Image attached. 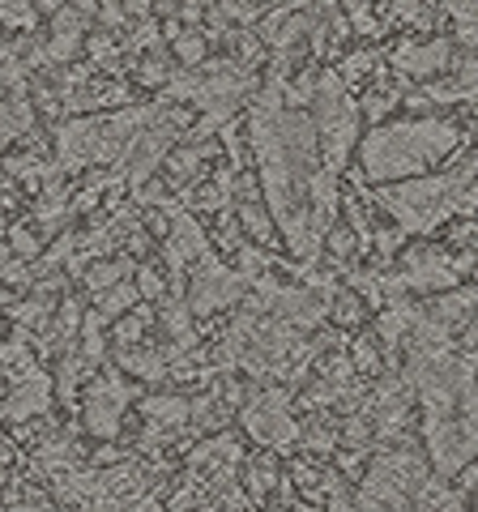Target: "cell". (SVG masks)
<instances>
[{"mask_svg":"<svg viewBox=\"0 0 478 512\" xmlns=\"http://www.w3.org/2000/svg\"><path fill=\"white\" fill-rule=\"evenodd\" d=\"M457 150H466V128L453 120L440 116L393 120V124H376L359 141V171L376 184L414 180V175L444 167Z\"/></svg>","mask_w":478,"mask_h":512,"instance_id":"cell-1","label":"cell"},{"mask_svg":"<svg viewBox=\"0 0 478 512\" xmlns=\"http://www.w3.org/2000/svg\"><path fill=\"white\" fill-rule=\"evenodd\" d=\"M372 201L397 218V231L402 235L406 231L432 235L436 227H444V222L474 214V158H470V150H457L440 175H423V180H410V184L376 188Z\"/></svg>","mask_w":478,"mask_h":512,"instance_id":"cell-2","label":"cell"},{"mask_svg":"<svg viewBox=\"0 0 478 512\" xmlns=\"http://www.w3.org/2000/svg\"><path fill=\"white\" fill-rule=\"evenodd\" d=\"M316 150L325 154L329 171H342L350 146L359 141V103L346 94V82L338 73H321L316 77Z\"/></svg>","mask_w":478,"mask_h":512,"instance_id":"cell-3","label":"cell"},{"mask_svg":"<svg viewBox=\"0 0 478 512\" xmlns=\"http://www.w3.org/2000/svg\"><path fill=\"white\" fill-rule=\"evenodd\" d=\"M244 427L265 448H291L295 436H299V423L291 419V402H286L282 389L257 393L252 402H244Z\"/></svg>","mask_w":478,"mask_h":512,"instance_id":"cell-4","label":"cell"},{"mask_svg":"<svg viewBox=\"0 0 478 512\" xmlns=\"http://www.w3.org/2000/svg\"><path fill=\"white\" fill-rule=\"evenodd\" d=\"M133 402V389L120 376H103L90 384L86 397V427L94 436H116L120 431V410Z\"/></svg>","mask_w":478,"mask_h":512,"instance_id":"cell-5","label":"cell"},{"mask_svg":"<svg viewBox=\"0 0 478 512\" xmlns=\"http://www.w3.org/2000/svg\"><path fill=\"white\" fill-rule=\"evenodd\" d=\"M453 39H427V43H402L397 47V52L389 56V64L402 77H427V82H432V77H440L444 69H449L453 64Z\"/></svg>","mask_w":478,"mask_h":512,"instance_id":"cell-6","label":"cell"},{"mask_svg":"<svg viewBox=\"0 0 478 512\" xmlns=\"http://www.w3.org/2000/svg\"><path fill=\"white\" fill-rule=\"evenodd\" d=\"M239 299V278L227 274L218 261H210V256H201V269L193 278V299H188V308H193L197 316L214 312V308H227V303Z\"/></svg>","mask_w":478,"mask_h":512,"instance_id":"cell-7","label":"cell"},{"mask_svg":"<svg viewBox=\"0 0 478 512\" xmlns=\"http://www.w3.org/2000/svg\"><path fill=\"white\" fill-rule=\"evenodd\" d=\"M52 384H47V376L39 372H26V376H13V393L5 397V419H35V414L47 410V402H52Z\"/></svg>","mask_w":478,"mask_h":512,"instance_id":"cell-8","label":"cell"},{"mask_svg":"<svg viewBox=\"0 0 478 512\" xmlns=\"http://www.w3.org/2000/svg\"><path fill=\"white\" fill-rule=\"evenodd\" d=\"M141 414L150 419V427H163V431H175V427H184L188 423V402L184 397H175V393H158V397H146L141 402Z\"/></svg>","mask_w":478,"mask_h":512,"instance_id":"cell-9","label":"cell"},{"mask_svg":"<svg viewBox=\"0 0 478 512\" xmlns=\"http://www.w3.org/2000/svg\"><path fill=\"white\" fill-rule=\"evenodd\" d=\"M30 120H35V111H30V103L22 99H9V103H0V146H9L18 133H26Z\"/></svg>","mask_w":478,"mask_h":512,"instance_id":"cell-10","label":"cell"},{"mask_svg":"<svg viewBox=\"0 0 478 512\" xmlns=\"http://www.w3.org/2000/svg\"><path fill=\"white\" fill-rule=\"evenodd\" d=\"M274 487H278V466H274V457H252V461H248V491L261 500V495H269Z\"/></svg>","mask_w":478,"mask_h":512,"instance_id":"cell-11","label":"cell"},{"mask_svg":"<svg viewBox=\"0 0 478 512\" xmlns=\"http://www.w3.org/2000/svg\"><path fill=\"white\" fill-rule=\"evenodd\" d=\"M239 218H244V231L257 239V244H269V239H274V222H269V214L257 201H239Z\"/></svg>","mask_w":478,"mask_h":512,"instance_id":"cell-12","label":"cell"},{"mask_svg":"<svg viewBox=\"0 0 478 512\" xmlns=\"http://www.w3.org/2000/svg\"><path fill=\"white\" fill-rule=\"evenodd\" d=\"M137 303V286L129 282H116V286H107V291H99V316H120L124 308H133Z\"/></svg>","mask_w":478,"mask_h":512,"instance_id":"cell-13","label":"cell"},{"mask_svg":"<svg viewBox=\"0 0 478 512\" xmlns=\"http://www.w3.org/2000/svg\"><path fill=\"white\" fill-rule=\"evenodd\" d=\"M0 26L30 30L35 26V0H0Z\"/></svg>","mask_w":478,"mask_h":512,"instance_id":"cell-14","label":"cell"},{"mask_svg":"<svg viewBox=\"0 0 478 512\" xmlns=\"http://www.w3.org/2000/svg\"><path fill=\"white\" fill-rule=\"evenodd\" d=\"M129 269H133V261H111V265H94L90 274H86V286H90L94 295H99V291H107V286H116V282H120L124 274H129Z\"/></svg>","mask_w":478,"mask_h":512,"instance_id":"cell-15","label":"cell"},{"mask_svg":"<svg viewBox=\"0 0 478 512\" xmlns=\"http://www.w3.org/2000/svg\"><path fill=\"white\" fill-rule=\"evenodd\" d=\"M389 18L402 22V26H427V5L423 0H393Z\"/></svg>","mask_w":478,"mask_h":512,"instance_id":"cell-16","label":"cell"},{"mask_svg":"<svg viewBox=\"0 0 478 512\" xmlns=\"http://www.w3.org/2000/svg\"><path fill=\"white\" fill-rule=\"evenodd\" d=\"M372 69H376V52H355V56H346L338 64V77L342 82H359V77L372 73Z\"/></svg>","mask_w":478,"mask_h":512,"instance_id":"cell-17","label":"cell"},{"mask_svg":"<svg viewBox=\"0 0 478 512\" xmlns=\"http://www.w3.org/2000/svg\"><path fill=\"white\" fill-rule=\"evenodd\" d=\"M175 56L184 64H201L205 60V39L201 35H175Z\"/></svg>","mask_w":478,"mask_h":512,"instance_id":"cell-18","label":"cell"},{"mask_svg":"<svg viewBox=\"0 0 478 512\" xmlns=\"http://www.w3.org/2000/svg\"><path fill=\"white\" fill-rule=\"evenodd\" d=\"M86 52H90L94 64H103V69H116V43H111L107 35H94V39L86 43Z\"/></svg>","mask_w":478,"mask_h":512,"instance_id":"cell-19","label":"cell"},{"mask_svg":"<svg viewBox=\"0 0 478 512\" xmlns=\"http://www.w3.org/2000/svg\"><path fill=\"white\" fill-rule=\"evenodd\" d=\"M0 278L5 282H26V265H22V256H13L9 244H0Z\"/></svg>","mask_w":478,"mask_h":512,"instance_id":"cell-20","label":"cell"},{"mask_svg":"<svg viewBox=\"0 0 478 512\" xmlns=\"http://www.w3.org/2000/svg\"><path fill=\"white\" fill-rule=\"evenodd\" d=\"M355 367H359V372H380V350H376V342H368V338L355 342Z\"/></svg>","mask_w":478,"mask_h":512,"instance_id":"cell-21","label":"cell"},{"mask_svg":"<svg viewBox=\"0 0 478 512\" xmlns=\"http://www.w3.org/2000/svg\"><path fill=\"white\" fill-rule=\"evenodd\" d=\"M141 333H146V312L124 316V320H120V329H116V338H120V346H129V342L141 338Z\"/></svg>","mask_w":478,"mask_h":512,"instance_id":"cell-22","label":"cell"},{"mask_svg":"<svg viewBox=\"0 0 478 512\" xmlns=\"http://www.w3.org/2000/svg\"><path fill=\"white\" fill-rule=\"evenodd\" d=\"M9 239H13V256H22V261H26V256H35V252H39V235H30L26 227H18Z\"/></svg>","mask_w":478,"mask_h":512,"instance_id":"cell-23","label":"cell"},{"mask_svg":"<svg viewBox=\"0 0 478 512\" xmlns=\"http://www.w3.org/2000/svg\"><path fill=\"white\" fill-rule=\"evenodd\" d=\"M137 295H150V299L163 295V278H158L154 269H141V291H137Z\"/></svg>","mask_w":478,"mask_h":512,"instance_id":"cell-24","label":"cell"},{"mask_svg":"<svg viewBox=\"0 0 478 512\" xmlns=\"http://www.w3.org/2000/svg\"><path fill=\"white\" fill-rule=\"evenodd\" d=\"M333 312H338L342 320H350V325H355V320L363 316V308H359V303H355V299H350L346 291H342V299H338V308H333Z\"/></svg>","mask_w":478,"mask_h":512,"instance_id":"cell-25","label":"cell"},{"mask_svg":"<svg viewBox=\"0 0 478 512\" xmlns=\"http://www.w3.org/2000/svg\"><path fill=\"white\" fill-rule=\"evenodd\" d=\"M124 9H129V13H146L150 0H124Z\"/></svg>","mask_w":478,"mask_h":512,"instance_id":"cell-26","label":"cell"},{"mask_svg":"<svg viewBox=\"0 0 478 512\" xmlns=\"http://www.w3.org/2000/svg\"><path fill=\"white\" fill-rule=\"evenodd\" d=\"M133 512H158V504H154V500H141Z\"/></svg>","mask_w":478,"mask_h":512,"instance_id":"cell-27","label":"cell"},{"mask_svg":"<svg viewBox=\"0 0 478 512\" xmlns=\"http://www.w3.org/2000/svg\"><path fill=\"white\" fill-rule=\"evenodd\" d=\"M175 5H180V0H158V9H175Z\"/></svg>","mask_w":478,"mask_h":512,"instance_id":"cell-28","label":"cell"}]
</instances>
